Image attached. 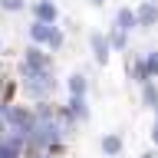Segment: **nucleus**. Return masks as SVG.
<instances>
[{
  "label": "nucleus",
  "instance_id": "nucleus-1",
  "mask_svg": "<svg viewBox=\"0 0 158 158\" xmlns=\"http://www.w3.org/2000/svg\"><path fill=\"white\" fill-rule=\"evenodd\" d=\"M128 73H132V79H135L138 86L142 82H148V79L158 76V49H152V53H145V56H138L132 66H128Z\"/></svg>",
  "mask_w": 158,
  "mask_h": 158
},
{
  "label": "nucleus",
  "instance_id": "nucleus-2",
  "mask_svg": "<svg viewBox=\"0 0 158 158\" xmlns=\"http://www.w3.org/2000/svg\"><path fill=\"white\" fill-rule=\"evenodd\" d=\"M30 36L36 40V43H49L53 49H56L59 43H63V36H59V30H53L49 23H33V27H30Z\"/></svg>",
  "mask_w": 158,
  "mask_h": 158
},
{
  "label": "nucleus",
  "instance_id": "nucleus-3",
  "mask_svg": "<svg viewBox=\"0 0 158 158\" xmlns=\"http://www.w3.org/2000/svg\"><path fill=\"white\" fill-rule=\"evenodd\" d=\"M99 148H102V155H106V158H118V155H122V148H125V142H122L118 132H106L102 142H99Z\"/></svg>",
  "mask_w": 158,
  "mask_h": 158
},
{
  "label": "nucleus",
  "instance_id": "nucleus-4",
  "mask_svg": "<svg viewBox=\"0 0 158 158\" xmlns=\"http://www.w3.org/2000/svg\"><path fill=\"white\" fill-rule=\"evenodd\" d=\"M135 20H138V27H155V23H158V3H155V0L142 3V7L135 10Z\"/></svg>",
  "mask_w": 158,
  "mask_h": 158
},
{
  "label": "nucleus",
  "instance_id": "nucleus-5",
  "mask_svg": "<svg viewBox=\"0 0 158 158\" xmlns=\"http://www.w3.org/2000/svg\"><path fill=\"white\" fill-rule=\"evenodd\" d=\"M142 106H145L148 112H155V109H158V82H155V79L142 82Z\"/></svg>",
  "mask_w": 158,
  "mask_h": 158
},
{
  "label": "nucleus",
  "instance_id": "nucleus-6",
  "mask_svg": "<svg viewBox=\"0 0 158 158\" xmlns=\"http://www.w3.org/2000/svg\"><path fill=\"white\" fill-rule=\"evenodd\" d=\"M89 43H92L96 63H99V66H106V63H109V40L102 36V33H92V40H89Z\"/></svg>",
  "mask_w": 158,
  "mask_h": 158
},
{
  "label": "nucleus",
  "instance_id": "nucleus-7",
  "mask_svg": "<svg viewBox=\"0 0 158 158\" xmlns=\"http://www.w3.org/2000/svg\"><path fill=\"white\" fill-rule=\"evenodd\" d=\"M138 20H135V10H118L115 13V30L118 33H128V30H135Z\"/></svg>",
  "mask_w": 158,
  "mask_h": 158
},
{
  "label": "nucleus",
  "instance_id": "nucleus-8",
  "mask_svg": "<svg viewBox=\"0 0 158 158\" xmlns=\"http://www.w3.org/2000/svg\"><path fill=\"white\" fill-rule=\"evenodd\" d=\"M66 89H69V96H86L89 79L82 76V73H73V76H69V82H66Z\"/></svg>",
  "mask_w": 158,
  "mask_h": 158
},
{
  "label": "nucleus",
  "instance_id": "nucleus-9",
  "mask_svg": "<svg viewBox=\"0 0 158 158\" xmlns=\"http://www.w3.org/2000/svg\"><path fill=\"white\" fill-rule=\"evenodd\" d=\"M36 17L40 20H56V7H53V3H36Z\"/></svg>",
  "mask_w": 158,
  "mask_h": 158
},
{
  "label": "nucleus",
  "instance_id": "nucleus-10",
  "mask_svg": "<svg viewBox=\"0 0 158 158\" xmlns=\"http://www.w3.org/2000/svg\"><path fill=\"white\" fill-rule=\"evenodd\" d=\"M3 7H7V10H20V7H23V0H3Z\"/></svg>",
  "mask_w": 158,
  "mask_h": 158
},
{
  "label": "nucleus",
  "instance_id": "nucleus-11",
  "mask_svg": "<svg viewBox=\"0 0 158 158\" xmlns=\"http://www.w3.org/2000/svg\"><path fill=\"white\" fill-rule=\"evenodd\" d=\"M152 142L158 145V109H155V125H152Z\"/></svg>",
  "mask_w": 158,
  "mask_h": 158
},
{
  "label": "nucleus",
  "instance_id": "nucleus-12",
  "mask_svg": "<svg viewBox=\"0 0 158 158\" xmlns=\"http://www.w3.org/2000/svg\"><path fill=\"white\" fill-rule=\"evenodd\" d=\"M142 158H158V152H142Z\"/></svg>",
  "mask_w": 158,
  "mask_h": 158
},
{
  "label": "nucleus",
  "instance_id": "nucleus-13",
  "mask_svg": "<svg viewBox=\"0 0 158 158\" xmlns=\"http://www.w3.org/2000/svg\"><path fill=\"white\" fill-rule=\"evenodd\" d=\"M92 3H102V0H92Z\"/></svg>",
  "mask_w": 158,
  "mask_h": 158
}]
</instances>
